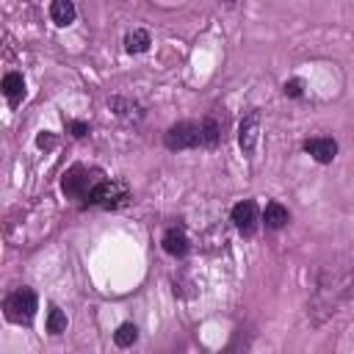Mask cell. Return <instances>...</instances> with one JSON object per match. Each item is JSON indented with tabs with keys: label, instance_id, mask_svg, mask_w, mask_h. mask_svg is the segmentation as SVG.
<instances>
[{
	"label": "cell",
	"instance_id": "obj_18",
	"mask_svg": "<svg viewBox=\"0 0 354 354\" xmlns=\"http://www.w3.org/2000/svg\"><path fill=\"white\" fill-rule=\"evenodd\" d=\"M69 130H72V136H86V133H88V124H83V122H69Z\"/></svg>",
	"mask_w": 354,
	"mask_h": 354
},
{
	"label": "cell",
	"instance_id": "obj_11",
	"mask_svg": "<svg viewBox=\"0 0 354 354\" xmlns=\"http://www.w3.org/2000/svg\"><path fill=\"white\" fill-rule=\"evenodd\" d=\"M288 221H290V213H288L279 202H268V205H266V210H263V224H266L268 230H282Z\"/></svg>",
	"mask_w": 354,
	"mask_h": 354
},
{
	"label": "cell",
	"instance_id": "obj_1",
	"mask_svg": "<svg viewBox=\"0 0 354 354\" xmlns=\"http://www.w3.org/2000/svg\"><path fill=\"white\" fill-rule=\"evenodd\" d=\"M221 141V124L213 116H205L199 122H177L166 130L163 144L169 149H194V147H218Z\"/></svg>",
	"mask_w": 354,
	"mask_h": 354
},
{
	"label": "cell",
	"instance_id": "obj_12",
	"mask_svg": "<svg viewBox=\"0 0 354 354\" xmlns=\"http://www.w3.org/2000/svg\"><path fill=\"white\" fill-rule=\"evenodd\" d=\"M3 94H6V100H8L11 105H17V102L22 100V94H25V80H22L19 72H8V75L3 77Z\"/></svg>",
	"mask_w": 354,
	"mask_h": 354
},
{
	"label": "cell",
	"instance_id": "obj_5",
	"mask_svg": "<svg viewBox=\"0 0 354 354\" xmlns=\"http://www.w3.org/2000/svg\"><path fill=\"white\" fill-rule=\"evenodd\" d=\"M100 177H91V171H86L83 166H75L64 174V194L72 196V199H86V194L91 191V185L97 183Z\"/></svg>",
	"mask_w": 354,
	"mask_h": 354
},
{
	"label": "cell",
	"instance_id": "obj_14",
	"mask_svg": "<svg viewBox=\"0 0 354 354\" xmlns=\"http://www.w3.org/2000/svg\"><path fill=\"white\" fill-rule=\"evenodd\" d=\"M149 44L152 41H149V33L144 28H136L124 36V50L127 53H144V50H149Z\"/></svg>",
	"mask_w": 354,
	"mask_h": 354
},
{
	"label": "cell",
	"instance_id": "obj_19",
	"mask_svg": "<svg viewBox=\"0 0 354 354\" xmlns=\"http://www.w3.org/2000/svg\"><path fill=\"white\" fill-rule=\"evenodd\" d=\"M36 144H39V147H53V144H55V138H53L50 133H44V136H39V138H36Z\"/></svg>",
	"mask_w": 354,
	"mask_h": 354
},
{
	"label": "cell",
	"instance_id": "obj_3",
	"mask_svg": "<svg viewBox=\"0 0 354 354\" xmlns=\"http://www.w3.org/2000/svg\"><path fill=\"white\" fill-rule=\"evenodd\" d=\"M36 307H39V299H36V293L30 288H17L3 301L6 318L14 321V324H30L33 315H36Z\"/></svg>",
	"mask_w": 354,
	"mask_h": 354
},
{
	"label": "cell",
	"instance_id": "obj_4",
	"mask_svg": "<svg viewBox=\"0 0 354 354\" xmlns=\"http://www.w3.org/2000/svg\"><path fill=\"white\" fill-rule=\"evenodd\" d=\"M127 199V185L119 180H97L91 191L86 194L83 205H97V207H119Z\"/></svg>",
	"mask_w": 354,
	"mask_h": 354
},
{
	"label": "cell",
	"instance_id": "obj_16",
	"mask_svg": "<svg viewBox=\"0 0 354 354\" xmlns=\"http://www.w3.org/2000/svg\"><path fill=\"white\" fill-rule=\"evenodd\" d=\"M136 337H138V329H136L133 324H122V326L116 329V335H113V340H116V346H122V348H127V346H133V343H136Z\"/></svg>",
	"mask_w": 354,
	"mask_h": 354
},
{
	"label": "cell",
	"instance_id": "obj_9",
	"mask_svg": "<svg viewBox=\"0 0 354 354\" xmlns=\"http://www.w3.org/2000/svg\"><path fill=\"white\" fill-rule=\"evenodd\" d=\"M160 243H163V252L171 254V257H183L188 252V238H185V232L180 227H169L163 232V241Z\"/></svg>",
	"mask_w": 354,
	"mask_h": 354
},
{
	"label": "cell",
	"instance_id": "obj_17",
	"mask_svg": "<svg viewBox=\"0 0 354 354\" xmlns=\"http://www.w3.org/2000/svg\"><path fill=\"white\" fill-rule=\"evenodd\" d=\"M285 94L288 97H301V80H288L285 83Z\"/></svg>",
	"mask_w": 354,
	"mask_h": 354
},
{
	"label": "cell",
	"instance_id": "obj_15",
	"mask_svg": "<svg viewBox=\"0 0 354 354\" xmlns=\"http://www.w3.org/2000/svg\"><path fill=\"white\" fill-rule=\"evenodd\" d=\"M64 329H66V315H64V310L50 307V313H47V332H50V335H61Z\"/></svg>",
	"mask_w": 354,
	"mask_h": 354
},
{
	"label": "cell",
	"instance_id": "obj_10",
	"mask_svg": "<svg viewBox=\"0 0 354 354\" xmlns=\"http://www.w3.org/2000/svg\"><path fill=\"white\" fill-rule=\"evenodd\" d=\"M108 105H111V111H113L116 116H122V119H127V122H138V119L144 116L141 105L133 102V100H127V97H111Z\"/></svg>",
	"mask_w": 354,
	"mask_h": 354
},
{
	"label": "cell",
	"instance_id": "obj_6",
	"mask_svg": "<svg viewBox=\"0 0 354 354\" xmlns=\"http://www.w3.org/2000/svg\"><path fill=\"white\" fill-rule=\"evenodd\" d=\"M257 136H260V113L257 111H249L241 124H238V144L243 149V155H252L254 147H257Z\"/></svg>",
	"mask_w": 354,
	"mask_h": 354
},
{
	"label": "cell",
	"instance_id": "obj_8",
	"mask_svg": "<svg viewBox=\"0 0 354 354\" xmlns=\"http://www.w3.org/2000/svg\"><path fill=\"white\" fill-rule=\"evenodd\" d=\"M304 152H310L318 163H332L335 155H337V144L329 136H315V138H307L304 141Z\"/></svg>",
	"mask_w": 354,
	"mask_h": 354
},
{
	"label": "cell",
	"instance_id": "obj_7",
	"mask_svg": "<svg viewBox=\"0 0 354 354\" xmlns=\"http://www.w3.org/2000/svg\"><path fill=\"white\" fill-rule=\"evenodd\" d=\"M257 221H260V213H257V205L252 199H243L232 207V224L238 227V232L243 235H254L257 230Z\"/></svg>",
	"mask_w": 354,
	"mask_h": 354
},
{
	"label": "cell",
	"instance_id": "obj_2",
	"mask_svg": "<svg viewBox=\"0 0 354 354\" xmlns=\"http://www.w3.org/2000/svg\"><path fill=\"white\" fill-rule=\"evenodd\" d=\"M354 288V268L348 266H326L321 279H318V290H315V307L324 310V315L335 313V307L351 293Z\"/></svg>",
	"mask_w": 354,
	"mask_h": 354
},
{
	"label": "cell",
	"instance_id": "obj_13",
	"mask_svg": "<svg viewBox=\"0 0 354 354\" xmlns=\"http://www.w3.org/2000/svg\"><path fill=\"white\" fill-rule=\"evenodd\" d=\"M75 14H77V11H75V3H72V0H53V3H50V19H53L55 25H61V28L69 25V22L75 19Z\"/></svg>",
	"mask_w": 354,
	"mask_h": 354
}]
</instances>
